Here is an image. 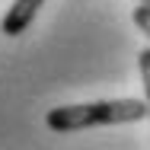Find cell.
<instances>
[{
    "instance_id": "1",
    "label": "cell",
    "mask_w": 150,
    "mask_h": 150,
    "mask_svg": "<svg viewBox=\"0 0 150 150\" xmlns=\"http://www.w3.org/2000/svg\"><path fill=\"white\" fill-rule=\"evenodd\" d=\"M150 115L147 99H105V102H80V105H58L45 115L51 131H83L99 125H128Z\"/></svg>"
},
{
    "instance_id": "2",
    "label": "cell",
    "mask_w": 150,
    "mask_h": 150,
    "mask_svg": "<svg viewBox=\"0 0 150 150\" xmlns=\"http://www.w3.org/2000/svg\"><path fill=\"white\" fill-rule=\"evenodd\" d=\"M42 3H45V0H13V6L6 10L3 23H0V32H3V35H10V38L23 35V32L32 26L35 13L42 10Z\"/></svg>"
},
{
    "instance_id": "3",
    "label": "cell",
    "mask_w": 150,
    "mask_h": 150,
    "mask_svg": "<svg viewBox=\"0 0 150 150\" xmlns=\"http://www.w3.org/2000/svg\"><path fill=\"white\" fill-rule=\"evenodd\" d=\"M137 67H141L144 96H147V105H150V48H141V51H137ZM147 118H150V115H147Z\"/></svg>"
},
{
    "instance_id": "4",
    "label": "cell",
    "mask_w": 150,
    "mask_h": 150,
    "mask_svg": "<svg viewBox=\"0 0 150 150\" xmlns=\"http://www.w3.org/2000/svg\"><path fill=\"white\" fill-rule=\"evenodd\" d=\"M131 16H134V26H137V29L150 38V6H147V3H137Z\"/></svg>"
},
{
    "instance_id": "5",
    "label": "cell",
    "mask_w": 150,
    "mask_h": 150,
    "mask_svg": "<svg viewBox=\"0 0 150 150\" xmlns=\"http://www.w3.org/2000/svg\"><path fill=\"white\" fill-rule=\"evenodd\" d=\"M137 3H147V6H150V0H137Z\"/></svg>"
}]
</instances>
